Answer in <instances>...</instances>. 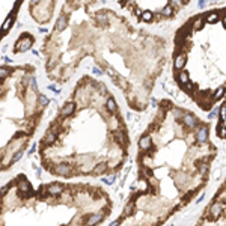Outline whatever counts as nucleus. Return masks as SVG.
<instances>
[{"label":"nucleus","instance_id":"1","mask_svg":"<svg viewBox=\"0 0 226 226\" xmlns=\"http://www.w3.org/2000/svg\"><path fill=\"white\" fill-rule=\"evenodd\" d=\"M104 217H106V213H103V211L86 214L82 220V226H97L103 222Z\"/></svg>","mask_w":226,"mask_h":226},{"label":"nucleus","instance_id":"2","mask_svg":"<svg viewBox=\"0 0 226 226\" xmlns=\"http://www.w3.org/2000/svg\"><path fill=\"white\" fill-rule=\"evenodd\" d=\"M72 170H74V167H72L71 163L62 161V163H59V164H56L51 172L56 173V175H62V176H71L72 175Z\"/></svg>","mask_w":226,"mask_h":226},{"label":"nucleus","instance_id":"3","mask_svg":"<svg viewBox=\"0 0 226 226\" xmlns=\"http://www.w3.org/2000/svg\"><path fill=\"white\" fill-rule=\"evenodd\" d=\"M65 188H66V186H65L64 182H51V184H48V186H45V192L48 193L50 196L56 198V196L64 194Z\"/></svg>","mask_w":226,"mask_h":226},{"label":"nucleus","instance_id":"4","mask_svg":"<svg viewBox=\"0 0 226 226\" xmlns=\"http://www.w3.org/2000/svg\"><path fill=\"white\" fill-rule=\"evenodd\" d=\"M32 44H33V38L30 35H27L26 38H24V36H21V38L15 42L14 50L15 51H26V50H29L30 47H32Z\"/></svg>","mask_w":226,"mask_h":226},{"label":"nucleus","instance_id":"5","mask_svg":"<svg viewBox=\"0 0 226 226\" xmlns=\"http://www.w3.org/2000/svg\"><path fill=\"white\" fill-rule=\"evenodd\" d=\"M109 170H110V167H109V164H107V163H104V161H101V163H97V164L92 167V173H93V175H97V176H99V175H104V173H107Z\"/></svg>","mask_w":226,"mask_h":226},{"label":"nucleus","instance_id":"6","mask_svg":"<svg viewBox=\"0 0 226 226\" xmlns=\"http://www.w3.org/2000/svg\"><path fill=\"white\" fill-rule=\"evenodd\" d=\"M74 107H76V106H74V103H71V101H70V103H66L65 106L60 109V113H59V115H60V118H62V119H65V118H68V116H71L72 112H74Z\"/></svg>","mask_w":226,"mask_h":226},{"label":"nucleus","instance_id":"7","mask_svg":"<svg viewBox=\"0 0 226 226\" xmlns=\"http://www.w3.org/2000/svg\"><path fill=\"white\" fill-rule=\"evenodd\" d=\"M173 66H175V70H182L184 66H186V54H176L175 56V62H173Z\"/></svg>","mask_w":226,"mask_h":226},{"label":"nucleus","instance_id":"8","mask_svg":"<svg viewBox=\"0 0 226 226\" xmlns=\"http://www.w3.org/2000/svg\"><path fill=\"white\" fill-rule=\"evenodd\" d=\"M207 139H208V128L202 127L201 130L198 131V134H196V140L199 142V143H203V142H207Z\"/></svg>","mask_w":226,"mask_h":226},{"label":"nucleus","instance_id":"9","mask_svg":"<svg viewBox=\"0 0 226 226\" xmlns=\"http://www.w3.org/2000/svg\"><path fill=\"white\" fill-rule=\"evenodd\" d=\"M139 146L142 149H149L152 146V142H151V136H142L140 140H139Z\"/></svg>","mask_w":226,"mask_h":226},{"label":"nucleus","instance_id":"10","mask_svg":"<svg viewBox=\"0 0 226 226\" xmlns=\"http://www.w3.org/2000/svg\"><path fill=\"white\" fill-rule=\"evenodd\" d=\"M106 107L109 109V112H110V113H116V110H118V104H116V101H115L113 98H107V101H106Z\"/></svg>","mask_w":226,"mask_h":226},{"label":"nucleus","instance_id":"11","mask_svg":"<svg viewBox=\"0 0 226 226\" xmlns=\"http://www.w3.org/2000/svg\"><path fill=\"white\" fill-rule=\"evenodd\" d=\"M182 121H184V124H186L187 127H194V125H196V121H194V118L192 116V115H186Z\"/></svg>","mask_w":226,"mask_h":226},{"label":"nucleus","instance_id":"12","mask_svg":"<svg viewBox=\"0 0 226 226\" xmlns=\"http://www.w3.org/2000/svg\"><path fill=\"white\" fill-rule=\"evenodd\" d=\"M178 82H180L181 85H187V83H188V74H187V72L181 71L180 76H178Z\"/></svg>","mask_w":226,"mask_h":226},{"label":"nucleus","instance_id":"13","mask_svg":"<svg viewBox=\"0 0 226 226\" xmlns=\"http://www.w3.org/2000/svg\"><path fill=\"white\" fill-rule=\"evenodd\" d=\"M152 18H154V15H152V12H151V11H145V12H142V20H143V21L149 23V21H152Z\"/></svg>","mask_w":226,"mask_h":226},{"label":"nucleus","instance_id":"14","mask_svg":"<svg viewBox=\"0 0 226 226\" xmlns=\"http://www.w3.org/2000/svg\"><path fill=\"white\" fill-rule=\"evenodd\" d=\"M11 187H12V184H6V186L0 187V198H5V196H6V194L9 193V190H11Z\"/></svg>","mask_w":226,"mask_h":226},{"label":"nucleus","instance_id":"15","mask_svg":"<svg viewBox=\"0 0 226 226\" xmlns=\"http://www.w3.org/2000/svg\"><path fill=\"white\" fill-rule=\"evenodd\" d=\"M223 95H225V87L219 86L217 89H215V92H214V99H220Z\"/></svg>","mask_w":226,"mask_h":226},{"label":"nucleus","instance_id":"16","mask_svg":"<svg viewBox=\"0 0 226 226\" xmlns=\"http://www.w3.org/2000/svg\"><path fill=\"white\" fill-rule=\"evenodd\" d=\"M172 12H173V8L170 6V5H166V6L161 9V14L164 15V17H169V15H172Z\"/></svg>","mask_w":226,"mask_h":226},{"label":"nucleus","instance_id":"17","mask_svg":"<svg viewBox=\"0 0 226 226\" xmlns=\"http://www.w3.org/2000/svg\"><path fill=\"white\" fill-rule=\"evenodd\" d=\"M11 24H12V17H11V15H9V17L6 18V21H5V24H3L2 30H3V32H8V30L11 29Z\"/></svg>","mask_w":226,"mask_h":226},{"label":"nucleus","instance_id":"18","mask_svg":"<svg viewBox=\"0 0 226 226\" xmlns=\"http://www.w3.org/2000/svg\"><path fill=\"white\" fill-rule=\"evenodd\" d=\"M23 154H24V151H23V149H20V151H17V152H15V154L12 155V158H11V161H12V163H15V161H18V160H20V158H21V157H23Z\"/></svg>","mask_w":226,"mask_h":226},{"label":"nucleus","instance_id":"19","mask_svg":"<svg viewBox=\"0 0 226 226\" xmlns=\"http://www.w3.org/2000/svg\"><path fill=\"white\" fill-rule=\"evenodd\" d=\"M217 134L220 136V137H226V127L223 124H220L217 127Z\"/></svg>","mask_w":226,"mask_h":226},{"label":"nucleus","instance_id":"20","mask_svg":"<svg viewBox=\"0 0 226 226\" xmlns=\"http://www.w3.org/2000/svg\"><path fill=\"white\" fill-rule=\"evenodd\" d=\"M217 18H219L217 12H211V14L207 17V21H208V23H215V21H217Z\"/></svg>","mask_w":226,"mask_h":226},{"label":"nucleus","instance_id":"21","mask_svg":"<svg viewBox=\"0 0 226 226\" xmlns=\"http://www.w3.org/2000/svg\"><path fill=\"white\" fill-rule=\"evenodd\" d=\"M193 26H194V29H202V26H203V20L202 18H196L194 20V23H193Z\"/></svg>","mask_w":226,"mask_h":226},{"label":"nucleus","instance_id":"22","mask_svg":"<svg viewBox=\"0 0 226 226\" xmlns=\"http://www.w3.org/2000/svg\"><path fill=\"white\" fill-rule=\"evenodd\" d=\"M219 115L222 119H226V103H223V106L219 109Z\"/></svg>","mask_w":226,"mask_h":226},{"label":"nucleus","instance_id":"23","mask_svg":"<svg viewBox=\"0 0 226 226\" xmlns=\"http://www.w3.org/2000/svg\"><path fill=\"white\" fill-rule=\"evenodd\" d=\"M8 72H9V68H8V66H2V68H0V78L6 77Z\"/></svg>","mask_w":226,"mask_h":226},{"label":"nucleus","instance_id":"24","mask_svg":"<svg viewBox=\"0 0 226 226\" xmlns=\"http://www.w3.org/2000/svg\"><path fill=\"white\" fill-rule=\"evenodd\" d=\"M38 101H39V106L44 107V106H47V104H48V98H47V97H39Z\"/></svg>","mask_w":226,"mask_h":226},{"label":"nucleus","instance_id":"25","mask_svg":"<svg viewBox=\"0 0 226 226\" xmlns=\"http://www.w3.org/2000/svg\"><path fill=\"white\" fill-rule=\"evenodd\" d=\"M97 20L99 23H106L107 21V15H104V14H98L97 15Z\"/></svg>","mask_w":226,"mask_h":226},{"label":"nucleus","instance_id":"26","mask_svg":"<svg viewBox=\"0 0 226 226\" xmlns=\"http://www.w3.org/2000/svg\"><path fill=\"white\" fill-rule=\"evenodd\" d=\"M217 115H219V109H214L213 112H211V113L208 115V118H209V119H214L215 116H217Z\"/></svg>","mask_w":226,"mask_h":226},{"label":"nucleus","instance_id":"27","mask_svg":"<svg viewBox=\"0 0 226 226\" xmlns=\"http://www.w3.org/2000/svg\"><path fill=\"white\" fill-rule=\"evenodd\" d=\"M113 181H115V176H113V175L109 176V178H104V180H103V182H106V184H112Z\"/></svg>","mask_w":226,"mask_h":226},{"label":"nucleus","instance_id":"28","mask_svg":"<svg viewBox=\"0 0 226 226\" xmlns=\"http://www.w3.org/2000/svg\"><path fill=\"white\" fill-rule=\"evenodd\" d=\"M184 89H186V91H192V89H193V86L190 85V82H188L187 85H184Z\"/></svg>","mask_w":226,"mask_h":226},{"label":"nucleus","instance_id":"29","mask_svg":"<svg viewBox=\"0 0 226 226\" xmlns=\"http://www.w3.org/2000/svg\"><path fill=\"white\" fill-rule=\"evenodd\" d=\"M93 72H95L97 76H101V70H99V68H93Z\"/></svg>","mask_w":226,"mask_h":226},{"label":"nucleus","instance_id":"30","mask_svg":"<svg viewBox=\"0 0 226 226\" xmlns=\"http://www.w3.org/2000/svg\"><path fill=\"white\" fill-rule=\"evenodd\" d=\"M199 8H205V2H202V0H201V2H199Z\"/></svg>","mask_w":226,"mask_h":226},{"label":"nucleus","instance_id":"31","mask_svg":"<svg viewBox=\"0 0 226 226\" xmlns=\"http://www.w3.org/2000/svg\"><path fill=\"white\" fill-rule=\"evenodd\" d=\"M222 21H223V26H225V29H226V15L223 17V20H222Z\"/></svg>","mask_w":226,"mask_h":226},{"label":"nucleus","instance_id":"32","mask_svg":"<svg viewBox=\"0 0 226 226\" xmlns=\"http://www.w3.org/2000/svg\"><path fill=\"white\" fill-rule=\"evenodd\" d=\"M2 167H3V166H2V158H0V169H2Z\"/></svg>","mask_w":226,"mask_h":226}]
</instances>
